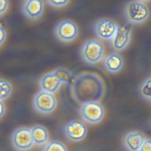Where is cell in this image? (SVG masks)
<instances>
[{
    "label": "cell",
    "mask_w": 151,
    "mask_h": 151,
    "mask_svg": "<svg viewBox=\"0 0 151 151\" xmlns=\"http://www.w3.org/2000/svg\"><path fill=\"white\" fill-rule=\"evenodd\" d=\"M105 90L102 78L91 72L79 73L74 77L70 85L72 97L81 104L90 101H99L104 97Z\"/></svg>",
    "instance_id": "cell-1"
},
{
    "label": "cell",
    "mask_w": 151,
    "mask_h": 151,
    "mask_svg": "<svg viewBox=\"0 0 151 151\" xmlns=\"http://www.w3.org/2000/svg\"><path fill=\"white\" fill-rule=\"evenodd\" d=\"M82 60L89 65H95L102 61L105 55V48L102 42L96 38L85 40L79 51Z\"/></svg>",
    "instance_id": "cell-2"
},
{
    "label": "cell",
    "mask_w": 151,
    "mask_h": 151,
    "mask_svg": "<svg viewBox=\"0 0 151 151\" xmlns=\"http://www.w3.org/2000/svg\"><path fill=\"white\" fill-rule=\"evenodd\" d=\"M124 15L128 22L139 24L149 18L150 11L149 6L144 2L140 1H131L124 5Z\"/></svg>",
    "instance_id": "cell-3"
},
{
    "label": "cell",
    "mask_w": 151,
    "mask_h": 151,
    "mask_svg": "<svg viewBox=\"0 0 151 151\" xmlns=\"http://www.w3.org/2000/svg\"><path fill=\"white\" fill-rule=\"evenodd\" d=\"M31 103L33 109L43 114L52 113L57 104V99L54 94L40 90L34 94Z\"/></svg>",
    "instance_id": "cell-4"
},
{
    "label": "cell",
    "mask_w": 151,
    "mask_h": 151,
    "mask_svg": "<svg viewBox=\"0 0 151 151\" xmlns=\"http://www.w3.org/2000/svg\"><path fill=\"white\" fill-rule=\"evenodd\" d=\"M79 114L83 122L91 124H95L103 119L105 110L99 101H90L81 105Z\"/></svg>",
    "instance_id": "cell-5"
},
{
    "label": "cell",
    "mask_w": 151,
    "mask_h": 151,
    "mask_svg": "<svg viewBox=\"0 0 151 151\" xmlns=\"http://www.w3.org/2000/svg\"><path fill=\"white\" fill-rule=\"evenodd\" d=\"M12 147L17 151H27L34 145V140L30 127L20 126L13 130L10 136Z\"/></svg>",
    "instance_id": "cell-6"
},
{
    "label": "cell",
    "mask_w": 151,
    "mask_h": 151,
    "mask_svg": "<svg viewBox=\"0 0 151 151\" xmlns=\"http://www.w3.org/2000/svg\"><path fill=\"white\" fill-rule=\"evenodd\" d=\"M62 132L67 140L70 142H79L86 136L88 128L82 120L75 119L63 125Z\"/></svg>",
    "instance_id": "cell-7"
},
{
    "label": "cell",
    "mask_w": 151,
    "mask_h": 151,
    "mask_svg": "<svg viewBox=\"0 0 151 151\" xmlns=\"http://www.w3.org/2000/svg\"><path fill=\"white\" fill-rule=\"evenodd\" d=\"M79 34L77 24L69 19L60 20L54 28V34L56 38L63 42H69L75 40Z\"/></svg>",
    "instance_id": "cell-8"
},
{
    "label": "cell",
    "mask_w": 151,
    "mask_h": 151,
    "mask_svg": "<svg viewBox=\"0 0 151 151\" xmlns=\"http://www.w3.org/2000/svg\"><path fill=\"white\" fill-rule=\"evenodd\" d=\"M117 27L118 25L113 19L102 17L94 22L93 31L98 40L110 41L115 35Z\"/></svg>",
    "instance_id": "cell-9"
},
{
    "label": "cell",
    "mask_w": 151,
    "mask_h": 151,
    "mask_svg": "<svg viewBox=\"0 0 151 151\" xmlns=\"http://www.w3.org/2000/svg\"><path fill=\"white\" fill-rule=\"evenodd\" d=\"M132 27L126 24L118 25L117 31L110 41V46L114 52H119L125 50L131 41Z\"/></svg>",
    "instance_id": "cell-10"
},
{
    "label": "cell",
    "mask_w": 151,
    "mask_h": 151,
    "mask_svg": "<svg viewBox=\"0 0 151 151\" xmlns=\"http://www.w3.org/2000/svg\"><path fill=\"white\" fill-rule=\"evenodd\" d=\"M146 139V137L143 132L132 130L123 134L121 142L126 151H139Z\"/></svg>",
    "instance_id": "cell-11"
},
{
    "label": "cell",
    "mask_w": 151,
    "mask_h": 151,
    "mask_svg": "<svg viewBox=\"0 0 151 151\" xmlns=\"http://www.w3.org/2000/svg\"><path fill=\"white\" fill-rule=\"evenodd\" d=\"M44 2L40 0H25L23 1L21 11L23 15L31 21L37 20L44 11Z\"/></svg>",
    "instance_id": "cell-12"
},
{
    "label": "cell",
    "mask_w": 151,
    "mask_h": 151,
    "mask_svg": "<svg viewBox=\"0 0 151 151\" xmlns=\"http://www.w3.org/2000/svg\"><path fill=\"white\" fill-rule=\"evenodd\" d=\"M102 65L105 71L110 74L118 73L124 66V58L117 52H111L104 55Z\"/></svg>",
    "instance_id": "cell-13"
},
{
    "label": "cell",
    "mask_w": 151,
    "mask_h": 151,
    "mask_svg": "<svg viewBox=\"0 0 151 151\" xmlns=\"http://www.w3.org/2000/svg\"><path fill=\"white\" fill-rule=\"evenodd\" d=\"M62 84L53 71L43 74L38 80L40 90L53 94L59 89Z\"/></svg>",
    "instance_id": "cell-14"
},
{
    "label": "cell",
    "mask_w": 151,
    "mask_h": 151,
    "mask_svg": "<svg viewBox=\"0 0 151 151\" xmlns=\"http://www.w3.org/2000/svg\"><path fill=\"white\" fill-rule=\"evenodd\" d=\"M29 127L33 138L34 145H44L49 140V132L43 125L34 124Z\"/></svg>",
    "instance_id": "cell-15"
},
{
    "label": "cell",
    "mask_w": 151,
    "mask_h": 151,
    "mask_svg": "<svg viewBox=\"0 0 151 151\" xmlns=\"http://www.w3.org/2000/svg\"><path fill=\"white\" fill-rule=\"evenodd\" d=\"M138 93L142 98L151 101V77L142 81L138 87Z\"/></svg>",
    "instance_id": "cell-16"
},
{
    "label": "cell",
    "mask_w": 151,
    "mask_h": 151,
    "mask_svg": "<svg viewBox=\"0 0 151 151\" xmlns=\"http://www.w3.org/2000/svg\"><path fill=\"white\" fill-rule=\"evenodd\" d=\"M41 151H68L66 145L57 139L49 140L43 145Z\"/></svg>",
    "instance_id": "cell-17"
},
{
    "label": "cell",
    "mask_w": 151,
    "mask_h": 151,
    "mask_svg": "<svg viewBox=\"0 0 151 151\" xmlns=\"http://www.w3.org/2000/svg\"><path fill=\"white\" fill-rule=\"evenodd\" d=\"M12 91L11 83L7 79L0 77V100L4 101L8 99Z\"/></svg>",
    "instance_id": "cell-18"
},
{
    "label": "cell",
    "mask_w": 151,
    "mask_h": 151,
    "mask_svg": "<svg viewBox=\"0 0 151 151\" xmlns=\"http://www.w3.org/2000/svg\"><path fill=\"white\" fill-rule=\"evenodd\" d=\"M53 71L59 78V79L63 83L68 84L72 83L74 77L72 73L68 69L63 67H57Z\"/></svg>",
    "instance_id": "cell-19"
},
{
    "label": "cell",
    "mask_w": 151,
    "mask_h": 151,
    "mask_svg": "<svg viewBox=\"0 0 151 151\" xmlns=\"http://www.w3.org/2000/svg\"><path fill=\"white\" fill-rule=\"evenodd\" d=\"M46 2L53 8H60L66 6L69 1L66 0H47Z\"/></svg>",
    "instance_id": "cell-20"
},
{
    "label": "cell",
    "mask_w": 151,
    "mask_h": 151,
    "mask_svg": "<svg viewBox=\"0 0 151 151\" xmlns=\"http://www.w3.org/2000/svg\"><path fill=\"white\" fill-rule=\"evenodd\" d=\"M139 151H151V139L146 137Z\"/></svg>",
    "instance_id": "cell-21"
},
{
    "label": "cell",
    "mask_w": 151,
    "mask_h": 151,
    "mask_svg": "<svg viewBox=\"0 0 151 151\" xmlns=\"http://www.w3.org/2000/svg\"><path fill=\"white\" fill-rule=\"evenodd\" d=\"M9 7V1L7 0H0V16L6 12Z\"/></svg>",
    "instance_id": "cell-22"
},
{
    "label": "cell",
    "mask_w": 151,
    "mask_h": 151,
    "mask_svg": "<svg viewBox=\"0 0 151 151\" xmlns=\"http://www.w3.org/2000/svg\"><path fill=\"white\" fill-rule=\"evenodd\" d=\"M7 38V32L5 28L0 24V46L2 45Z\"/></svg>",
    "instance_id": "cell-23"
},
{
    "label": "cell",
    "mask_w": 151,
    "mask_h": 151,
    "mask_svg": "<svg viewBox=\"0 0 151 151\" xmlns=\"http://www.w3.org/2000/svg\"><path fill=\"white\" fill-rule=\"evenodd\" d=\"M5 110L6 107L4 102L3 101L0 100V119L4 116L5 113Z\"/></svg>",
    "instance_id": "cell-24"
}]
</instances>
